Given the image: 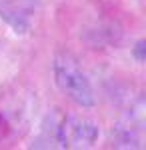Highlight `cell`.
<instances>
[{
    "mask_svg": "<svg viewBox=\"0 0 146 150\" xmlns=\"http://www.w3.org/2000/svg\"><path fill=\"white\" fill-rule=\"evenodd\" d=\"M52 72L60 92L66 94L72 102H76L78 106H94V88L80 62L70 52H56L52 60Z\"/></svg>",
    "mask_w": 146,
    "mask_h": 150,
    "instance_id": "obj_1",
    "label": "cell"
},
{
    "mask_svg": "<svg viewBox=\"0 0 146 150\" xmlns=\"http://www.w3.org/2000/svg\"><path fill=\"white\" fill-rule=\"evenodd\" d=\"M58 132L64 140L66 146L74 148H90L98 140L100 128L94 120L84 118V116H66L62 124L58 126Z\"/></svg>",
    "mask_w": 146,
    "mask_h": 150,
    "instance_id": "obj_2",
    "label": "cell"
},
{
    "mask_svg": "<svg viewBox=\"0 0 146 150\" xmlns=\"http://www.w3.org/2000/svg\"><path fill=\"white\" fill-rule=\"evenodd\" d=\"M38 0H0V18L16 32H28L38 14Z\"/></svg>",
    "mask_w": 146,
    "mask_h": 150,
    "instance_id": "obj_3",
    "label": "cell"
},
{
    "mask_svg": "<svg viewBox=\"0 0 146 150\" xmlns=\"http://www.w3.org/2000/svg\"><path fill=\"white\" fill-rule=\"evenodd\" d=\"M138 124H132L128 120L120 122L112 130V150H142V138H140Z\"/></svg>",
    "mask_w": 146,
    "mask_h": 150,
    "instance_id": "obj_4",
    "label": "cell"
},
{
    "mask_svg": "<svg viewBox=\"0 0 146 150\" xmlns=\"http://www.w3.org/2000/svg\"><path fill=\"white\" fill-rule=\"evenodd\" d=\"M28 150H68V146L64 144L56 126L52 130H42L38 136H34L28 144Z\"/></svg>",
    "mask_w": 146,
    "mask_h": 150,
    "instance_id": "obj_5",
    "label": "cell"
},
{
    "mask_svg": "<svg viewBox=\"0 0 146 150\" xmlns=\"http://www.w3.org/2000/svg\"><path fill=\"white\" fill-rule=\"evenodd\" d=\"M132 54H134V58L138 60V62H144V58H146V42L144 40H138V42L134 44Z\"/></svg>",
    "mask_w": 146,
    "mask_h": 150,
    "instance_id": "obj_6",
    "label": "cell"
}]
</instances>
